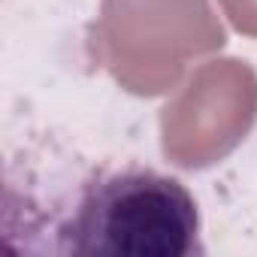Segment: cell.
<instances>
[{
    "label": "cell",
    "mask_w": 257,
    "mask_h": 257,
    "mask_svg": "<svg viewBox=\"0 0 257 257\" xmlns=\"http://www.w3.org/2000/svg\"><path fill=\"white\" fill-rule=\"evenodd\" d=\"M73 254L191 257L203 254L200 212L191 191L158 170L131 167L91 182L64 224Z\"/></svg>",
    "instance_id": "6da1fadb"
},
{
    "label": "cell",
    "mask_w": 257,
    "mask_h": 257,
    "mask_svg": "<svg viewBox=\"0 0 257 257\" xmlns=\"http://www.w3.org/2000/svg\"><path fill=\"white\" fill-rule=\"evenodd\" d=\"M224 43L209 0H103L91 49L124 91L158 97Z\"/></svg>",
    "instance_id": "7a4b0ae2"
},
{
    "label": "cell",
    "mask_w": 257,
    "mask_h": 257,
    "mask_svg": "<svg viewBox=\"0 0 257 257\" xmlns=\"http://www.w3.org/2000/svg\"><path fill=\"white\" fill-rule=\"evenodd\" d=\"M254 121L257 73L236 58L209 61L161 109L164 155L182 170H206L248 137Z\"/></svg>",
    "instance_id": "3957f363"
},
{
    "label": "cell",
    "mask_w": 257,
    "mask_h": 257,
    "mask_svg": "<svg viewBox=\"0 0 257 257\" xmlns=\"http://www.w3.org/2000/svg\"><path fill=\"white\" fill-rule=\"evenodd\" d=\"M218 4L239 34L257 40V0H218Z\"/></svg>",
    "instance_id": "277c9868"
}]
</instances>
